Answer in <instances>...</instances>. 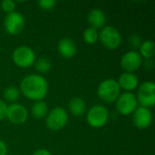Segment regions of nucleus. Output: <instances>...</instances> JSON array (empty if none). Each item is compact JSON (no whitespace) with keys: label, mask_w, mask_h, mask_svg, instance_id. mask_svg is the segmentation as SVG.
<instances>
[{"label":"nucleus","mask_w":155,"mask_h":155,"mask_svg":"<svg viewBox=\"0 0 155 155\" xmlns=\"http://www.w3.org/2000/svg\"><path fill=\"white\" fill-rule=\"evenodd\" d=\"M68 122V114L64 108L55 107L46 115L45 124L49 130L59 131L63 129Z\"/></svg>","instance_id":"39448f33"},{"label":"nucleus","mask_w":155,"mask_h":155,"mask_svg":"<svg viewBox=\"0 0 155 155\" xmlns=\"http://www.w3.org/2000/svg\"><path fill=\"white\" fill-rule=\"evenodd\" d=\"M138 104L143 107L150 108L155 104V84L153 82L148 81L143 83L137 90L135 95Z\"/></svg>","instance_id":"0eeeda50"},{"label":"nucleus","mask_w":155,"mask_h":155,"mask_svg":"<svg viewBox=\"0 0 155 155\" xmlns=\"http://www.w3.org/2000/svg\"><path fill=\"white\" fill-rule=\"evenodd\" d=\"M1 8L6 14L13 13L15 9V3L13 0H5L1 3Z\"/></svg>","instance_id":"4be33fe9"},{"label":"nucleus","mask_w":155,"mask_h":155,"mask_svg":"<svg viewBox=\"0 0 155 155\" xmlns=\"http://www.w3.org/2000/svg\"><path fill=\"white\" fill-rule=\"evenodd\" d=\"M142 43H143V42H142V39H141L140 36L137 35H132L131 38H130V44H131V45H132L133 47H134V48L140 47L141 45H142Z\"/></svg>","instance_id":"b1692460"},{"label":"nucleus","mask_w":155,"mask_h":155,"mask_svg":"<svg viewBox=\"0 0 155 155\" xmlns=\"http://www.w3.org/2000/svg\"><path fill=\"white\" fill-rule=\"evenodd\" d=\"M68 108L73 115L80 117L86 111V104L84 99L80 97H74L70 100L68 104Z\"/></svg>","instance_id":"dca6fc26"},{"label":"nucleus","mask_w":155,"mask_h":155,"mask_svg":"<svg viewBox=\"0 0 155 155\" xmlns=\"http://www.w3.org/2000/svg\"><path fill=\"white\" fill-rule=\"evenodd\" d=\"M121 92L118 82L115 79L108 78L104 80L97 88L98 97L106 104H112L117 100Z\"/></svg>","instance_id":"f03ea898"},{"label":"nucleus","mask_w":155,"mask_h":155,"mask_svg":"<svg viewBox=\"0 0 155 155\" xmlns=\"http://www.w3.org/2000/svg\"><path fill=\"white\" fill-rule=\"evenodd\" d=\"M87 21L91 28L95 30L103 28L105 24V15L103 10L94 8L88 14Z\"/></svg>","instance_id":"2eb2a0df"},{"label":"nucleus","mask_w":155,"mask_h":155,"mask_svg":"<svg viewBox=\"0 0 155 155\" xmlns=\"http://www.w3.org/2000/svg\"><path fill=\"white\" fill-rule=\"evenodd\" d=\"M83 38L84 40V42L88 45H94L97 42V40L99 39V33L97 30L88 27L87 29L84 30V35H83Z\"/></svg>","instance_id":"412c9836"},{"label":"nucleus","mask_w":155,"mask_h":155,"mask_svg":"<svg viewBox=\"0 0 155 155\" xmlns=\"http://www.w3.org/2000/svg\"><path fill=\"white\" fill-rule=\"evenodd\" d=\"M20 97V91L15 86H8L4 92V98L6 102L15 103Z\"/></svg>","instance_id":"aec40b11"},{"label":"nucleus","mask_w":155,"mask_h":155,"mask_svg":"<svg viewBox=\"0 0 155 155\" xmlns=\"http://www.w3.org/2000/svg\"><path fill=\"white\" fill-rule=\"evenodd\" d=\"M115 103L116 109L122 115H130L138 107L136 96L131 92H125L120 94Z\"/></svg>","instance_id":"6e6552de"},{"label":"nucleus","mask_w":155,"mask_h":155,"mask_svg":"<svg viewBox=\"0 0 155 155\" xmlns=\"http://www.w3.org/2000/svg\"><path fill=\"white\" fill-rule=\"evenodd\" d=\"M6 111H7L6 104L0 99V120H3L6 117Z\"/></svg>","instance_id":"393cba45"},{"label":"nucleus","mask_w":155,"mask_h":155,"mask_svg":"<svg viewBox=\"0 0 155 155\" xmlns=\"http://www.w3.org/2000/svg\"><path fill=\"white\" fill-rule=\"evenodd\" d=\"M57 50L61 56L66 59H71L76 54V45L72 39L64 37L58 42Z\"/></svg>","instance_id":"ddd939ff"},{"label":"nucleus","mask_w":155,"mask_h":155,"mask_svg":"<svg viewBox=\"0 0 155 155\" xmlns=\"http://www.w3.org/2000/svg\"><path fill=\"white\" fill-rule=\"evenodd\" d=\"M56 5V2L54 0H41L38 2V5L40 6V8H42L43 10H51L53 9Z\"/></svg>","instance_id":"5701e85b"},{"label":"nucleus","mask_w":155,"mask_h":155,"mask_svg":"<svg viewBox=\"0 0 155 155\" xmlns=\"http://www.w3.org/2000/svg\"><path fill=\"white\" fill-rule=\"evenodd\" d=\"M5 118L13 124H23L28 119V111L24 105L14 103L7 106Z\"/></svg>","instance_id":"9d476101"},{"label":"nucleus","mask_w":155,"mask_h":155,"mask_svg":"<svg viewBox=\"0 0 155 155\" xmlns=\"http://www.w3.org/2000/svg\"><path fill=\"white\" fill-rule=\"evenodd\" d=\"M7 152H8V149H7L5 143L0 140V155H7Z\"/></svg>","instance_id":"a878e982"},{"label":"nucleus","mask_w":155,"mask_h":155,"mask_svg":"<svg viewBox=\"0 0 155 155\" xmlns=\"http://www.w3.org/2000/svg\"><path fill=\"white\" fill-rule=\"evenodd\" d=\"M32 155H52L51 153L45 149H39V150H36L34 153Z\"/></svg>","instance_id":"bb28decb"},{"label":"nucleus","mask_w":155,"mask_h":155,"mask_svg":"<svg viewBox=\"0 0 155 155\" xmlns=\"http://www.w3.org/2000/svg\"><path fill=\"white\" fill-rule=\"evenodd\" d=\"M108 110L101 104L92 106L86 114L87 124L93 128H101L104 126L108 121Z\"/></svg>","instance_id":"20e7f679"},{"label":"nucleus","mask_w":155,"mask_h":155,"mask_svg":"<svg viewBox=\"0 0 155 155\" xmlns=\"http://www.w3.org/2000/svg\"><path fill=\"white\" fill-rule=\"evenodd\" d=\"M99 39L103 45L110 50L118 48L122 43V36L119 31L111 25H107L102 28L99 33Z\"/></svg>","instance_id":"423d86ee"},{"label":"nucleus","mask_w":155,"mask_h":155,"mask_svg":"<svg viewBox=\"0 0 155 155\" xmlns=\"http://www.w3.org/2000/svg\"><path fill=\"white\" fill-rule=\"evenodd\" d=\"M140 52L139 54L143 58H145L147 60L152 59L155 54V45L154 42L152 40H146L142 43L141 46L139 47Z\"/></svg>","instance_id":"f3484780"},{"label":"nucleus","mask_w":155,"mask_h":155,"mask_svg":"<svg viewBox=\"0 0 155 155\" xmlns=\"http://www.w3.org/2000/svg\"><path fill=\"white\" fill-rule=\"evenodd\" d=\"M48 92V84L45 78L40 74L26 75L20 83V93L29 100L43 101Z\"/></svg>","instance_id":"f257e3e1"},{"label":"nucleus","mask_w":155,"mask_h":155,"mask_svg":"<svg viewBox=\"0 0 155 155\" xmlns=\"http://www.w3.org/2000/svg\"><path fill=\"white\" fill-rule=\"evenodd\" d=\"M143 64V57L137 51H129L121 58V66L125 73L137 71Z\"/></svg>","instance_id":"9b49d317"},{"label":"nucleus","mask_w":155,"mask_h":155,"mask_svg":"<svg viewBox=\"0 0 155 155\" xmlns=\"http://www.w3.org/2000/svg\"><path fill=\"white\" fill-rule=\"evenodd\" d=\"M12 59L16 66L20 68H28L35 64V54L32 48L21 45L14 50Z\"/></svg>","instance_id":"7ed1b4c3"},{"label":"nucleus","mask_w":155,"mask_h":155,"mask_svg":"<svg viewBox=\"0 0 155 155\" xmlns=\"http://www.w3.org/2000/svg\"><path fill=\"white\" fill-rule=\"evenodd\" d=\"M117 82L120 88L128 92L133 91L139 86V79L134 73H123Z\"/></svg>","instance_id":"4468645a"},{"label":"nucleus","mask_w":155,"mask_h":155,"mask_svg":"<svg viewBox=\"0 0 155 155\" xmlns=\"http://www.w3.org/2000/svg\"><path fill=\"white\" fill-rule=\"evenodd\" d=\"M134 124L138 129L148 128L153 122V114L149 108L139 106L134 112Z\"/></svg>","instance_id":"f8f14e48"},{"label":"nucleus","mask_w":155,"mask_h":155,"mask_svg":"<svg viewBox=\"0 0 155 155\" xmlns=\"http://www.w3.org/2000/svg\"><path fill=\"white\" fill-rule=\"evenodd\" d=\"M31 111L35 119H43L48 114V106L44 101H37L33 104Z\"/></svg>","instance_id":"a211bd4d"},{"label":"nucleus","mask_w":155,"mask_h":155,"mask_svg":"<svg viewBox=\"0 0 155 155\" xmlns=\"http://www.w3.org/2000/svg\"><path fill=\"white\" fill-rule=\"evenodd\" d=\"M25 21L23 15L19 12L15 11L6 15L4 21V27L9 35H15L22 32L25 27Z\"/></svg>","instance_id":"1a4fd4ad"},{"label":"nucleus","mask_w":155,"mask_h":155,"mask_svg":"<svg viewBox=\"0 0 155 155\" xmlns=\"http://www.w3.org/2000/svg\"><path fill=\"white\" fill-rule=\"evenodd\" d=\"M35 68L38 73L45 74L48 73L52 68V63L51 61L46 57H41L35 61Z\"/></svg>","instance_id":"6ab92c4d"}]
</instances>
